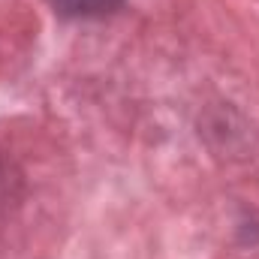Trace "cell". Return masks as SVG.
<instances>
[{
	"instance_id": "6da1fadb",
	"label": "cell",
	"mask_w": 259,
	"mask_h": 259,
	"mask_svg": "<svg viewBox=\"0 0 259 259\" xmlns=\"http://www.w3.org/2000/svg\"><path fill=\"white\" fill-rule=\"evenodd\" d=\"M52 3L66 18H94V15L115 12L124 0H52Z\"/></svg>"
}]
</instances>
